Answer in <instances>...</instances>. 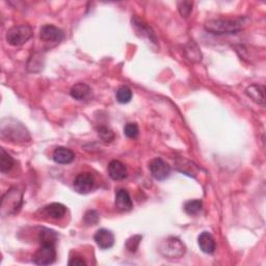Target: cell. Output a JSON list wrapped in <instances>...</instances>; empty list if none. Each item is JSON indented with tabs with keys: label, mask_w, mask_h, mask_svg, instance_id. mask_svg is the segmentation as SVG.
<instances>
[{
	"label": "cell",
	"mask_w": 266,
	"mask_h": 266,
	"mask_svg": "<svg viewBox=\"0 0 266 266\" xmlns=\"http://www.w3.org/2000/svg\"><path fill=\"white\" fill-rule=\"evenodd\" d=\"M249 20L246 17L211 19L205 23V29L214 35H233L247 26Z\"/></svg>",
	"instance_id": "1"
},
{
	"label": "cell",
	"mask_w": 266,
	"mask_h": 266,
	"mask_svg": "<svg viewBox=\"0 0 266 266\" xmlns=\"http://www.w3.org/2000/svg\"><path fill=\"white\" fill-rule=\"evenodd\" d=\"M2 138L13 143H25L30 141L29 133L23 124L14 119H6L2 123Z\"/></svg>",
	"instance_id": "2"
},
{
	"label": "cell",
	"mask_w": 266,
	"mask_h": 266,
	"mask_svg": "<svg viewBox=\"0 0 266 266\" xmlns=\"http://www.w3.org/2000/svg\"><path fill=\"white\" fill-rule=\"evenodd\" d=\"M23 203V194L18 188H11L3 196L2 200V214L12 215L19 212Z\"/></svg>",
	"instance_id": "3"
},
{
	"label": "cell",
	"mask_w": 266,
	"mask_h": 266,
	"mask_svg": "<svg viewBox=\"0 0 266 266\" xmlns=\"http://www.w3.org/2000/svg\"><path fill=\"white\" fill-rule=\"evenodd\" d=\"M33 35V31L31 26L27 24H20L15 25L10 28L7 32V42L14 47H19L27 43Z\"/></svg>",
	"instance_id": "4"
},
{
	"label": "cell",
	"mask_w": 266,
	"mask_h": 266,
	"mask_svg": "<svg viewBox=\"0 0 266 266\" xmlns=\"http://www.w3.org/2000/svg\"><path fill=\"white\" fill-rule=\"evenodd\" d=\"M160 254L169 259H179L184 256L186 247L177 237L166 238L159 246Z\"/></svg>",
	"instance_id": "5"
},
{
	"label": "cell",
	"mask_w": 266,
	"mask_h": 266,
	"mask_svg": "<svg viewBox=\"0 0 266 266\" xmlns=\"http://www.w3.org/2000/svg\"><path fill=\"white\" fill-rule=\"evenodd\" d=\"M40 247L37 249L32 257V262L37 265H50L53 264L56 259L55 243H40Z\"/></svg>",
	"instance_id": "6"
},
{
	"label": "cell",
	"mask_w": 266,
	"mask_h": 266,
	"mask_svg": "<svg viewBox=\"0 0 266 266\" xmlns=\"http://www.w3.org/2000/svg\"><path fill=\"white\" fill-rule=\"evenodd\" d=\"M73 186L76 192L80 194H87L91 192L95 187V177L93 174L85 172L76 176Z\"/></svg>",
	"instance_id": "7"
},
{
	"label": "cell",
	"mask_w": 266,
	"mask_h": 266,
	"mask_svg": "<svg viewBox=\"0 0 266 266\" xmlns=\"http://www.w3.org/2000/svg\"><path fill=\"white\" fill-rule=\"evenodd\" d=\"M149 171L154 179L163 181L169 178L171 174V166L161 158H154L149 163Z\"/></svg>",
	"instance_id": "8"
},
{
	"label": "cell",
	"mask_w": 266,
	"mask_h": 266,
	"mask_svg": "<svg viewBox=\"0 0 266 266\" xmlns=\"http://www.w3.org/2000/svg\"><path fill=\"white\" fill-rule=\"evenodd\" d=\"M64 37L63 31L51 24L44 25L40 30V38L45 43H51V44H58L62 41Z\"/></svg>",
	"instance_id": "9"
},
{
	"label": "cell",
	"mask_w": 266,
	"mask_h": 266,
	"mask_svg": "<svg viewBox=\"0 0 266 266\" xmlns=\"http://www.w3.org/2000/svg\"><path fill=\"white\" fill-rule=\"evenodd\" d=\"M94 239H95L97 245L102 249L110 248L114 244L113 233L107 229H99L95 233Z\"/></svg>",
	"instance_id": "10"
},
{
	"label": "cell",
	"mask_w": 266,
	"mask_h": 266,
	"mask_svg": "<svg viewBox=\"0 0 266 266\" xmlns=\"http://www.w3.org/2000/svg\"><path fill=\"white\" fill-rule=\"evenodd\" d=\"M132 27L136 29L138 35H141V37L147 38L148 40H150V42H153V43L157 42L155 33L153 32L151 27H150L148 24H146L143 20L138 18L137 16L132 18Z\"/></svg>",
	"instance_id": "11"
},
{
	"label": "cell",
	"mask_w": 266,
	"mask_h": 266,
	"mask_svg": "<svg viewBox=\"0 0 266 266\" xmlns=\"http://www.w3.org/2000/svg\"><path fill=\"white\" fill-rule=\"evenodd\" d=\"M114 205L116 209L122 212H127L132 209L133 207L132 200L126 189L116 190L115 197H114Z\"/></svg>",
	"instance_id": "12"
},
{
	"label": "cell",
	"mask_w": 266,
	"mask_h": 266,
	"mask_svg": "<svg viewBox=\"0 0 266 266\" xmlns=\"http://www.w3.org/2000/svg\"><path fill=\"white\" fill-rule=\"evenodd\" d=\"M107 172H108L109 177L115 181L124 180L125 178H127V175H128L125 164L119 160L110 161L108 164Z\"/></svg>",
	"instance_id": "13"
},
{
	"label": "cell",
	"mask_w": 266,
	"mask_h": 266,
	"mask_svg": "<svg viewBox=\"0 0 266 266\" xmlns=\"http://www.w3.org/2000/svg\"><path fill=\"white\" fill-rule=\"evenodd\" d=\"M197 243L201 251L205 254H213L215 252V240L209 232H202L197 237Z\"/></svg>",
	"instance_id": "14"
},
{
	"label": "cell",
	"mask_w": 266,
	"mask_h": 266,
	"mask_svg": "<svg viewBox=\"0 0 266 266\" xmlns=\"http://www.w3.org/2000/svg\"><path fill=\"white\" fill-rule=\"evenodd\" d=\"M52 158L58 164H69L74 161L75 154L69 148L58 147L54 150Z\"/></svg>",
	"instance_id": "15"
},
{
	"label": "cell",
	"mask_w": 266,
	"mask_h": 266,
	"mask_svg": "<svg viewBox=\"0 0 266 266\" xmlns=\"http://www.w3.org/2000/svg\"><path fill=\"white\" fill-rule=\"evenodd\" d=\"M43 212L48 218L52 220H61L65 215L66 208L60 203H52L44 207Z\"/></svg>",
	"instance_id": "16"
},
{
	"label": "cell",
	"mask_w": 266,
	"mask_h": 266,
	"mask_svg": "<svg viewBox=\"0 0 266 266\" xmlns=\"http://www.w3.org/2000/svg\"><path fill=\"white\" fill-rule=\"evenodd\" d=\"M265 89L263 86L260 85H252L246 88L245 94L251 98L253 101L259 105L264 106L265 103V95H264Z\"/></svg>",
	"instance_id": "17"
},
{
	"label": "cell",
	"mask_w": 266,
	"mask_h": 266,
	"mask_svg": "<svg viewBox=\"0 0 266 266\" xmlns=\"http://www.w3.org/2000/svg\"><path fill=\"white\" fill-rule=\"evenodd\" d=\"M91 92H92V90L87 85V83L78 82L72 87V89L70 91V95L75 100H78V101H83V100H87L90 97Z\"/></svg>",
	"instance_id": "18"
},
{
	"label": "cell",
	"mask_w": 266,
	"mask_h": 266,
	"mask_svg": "<svg viewBox=\"0 0 266 266\" xmlns=\"http://www.w3.org/2000/svg\"><path fill=\"white\" fill-rule=\"evenodd\" d=\"M15 164L14 158L6 152L5 149L0 150V171L2 173L10 172Z\"/></svg>",
	"instance_id": "19"
},
{
	"label": "cell",
	"mask_w": 266,
	"mask_h": 266,
	"mask_svg": "<svg viewBox=\"0 0 266 266\" xmlns=\"http://www.w3.org/2000/svg\"><path fill=\"white\" fill-rule=\"evenodd\" d=\"M39 240L40 243H56L57 241V233L51 229L42 228L39 233Z\"/></svg>",
	"instance_id": "20"
},
{
	"label": "cell",
	"mask_w": 266,
	"mask_h": 266,
	"mask_svg": "<svg viewBox=\"0 0 266 266\" xmlns=\"http://www.w3.org/2000/svg\"><path fill=\"white\" fill-rule=\"evenodd\" d=\"M115 98H116V101L121 104L129 103L132 99V91L129 87L122 86L118 90H116Z\"/></svg>",
	"instance_id": "21"
},
{
	"label": "cell",
	"mask_w": 266,
	"mask_h": 266,
	"mask_svg": "<svg viewBox=\"0 0 266 266\" xmlns=\"http://www.w3.org/2000/svg\"><path fill=\"white\" fill-rule=\"evenodd\" d=\"M203 208V202L201 200H190V201L186 202L184 205V211L190 215L194 216L202 211Z\"/></svg>",
	"instance_id": "22"
},
{
	"label": "cell",
	"mask_w": 266,
	"mask_h": 266,
	"mask_svg": "<svg viewBox=\"0 0 266 266\" xmlns=\"http://www.w3.org/2000/svg\"><path fill=\"white\" fill-rule=\"evenodd\" d=\"M98 131V136L99 138L101 139L102 141H104L105 143H111L114 140V133L111 129L105 127V126H101L97 129Z\"/></svg>",
	"instance_id": "23"
},
{
	"label": "cell",
	"mask_w": 266,
	"mask_h": 266,
	"mask_svg": "<svg viewBox=\"0 0 266 266\" xmlns=\"http://www.w3.org/2000/svg\"><path fill=\"white\" fill-rule=\"evenodd\" d=\"M140 129L137 123H127L124 127V135L129 139L138 138Z\"/></svg>",
	"instance_id": "24"
},
{
	"label": "cell",
	"mask_w": 266,
	"mask_h": 266,
	"mask_svg": "<svg viewBox=\"0 0 266 266\" xmlns=\"http://www.w3.org/2000/svg\"><path fill=\"white\" fill-rule=\"evenodd\" d=\"M142 238H143L142 235H135V236H131L129 239H127L126 247L128 251L131 253H136L142 241Z\"/></svg>",
	"instance_id": "25"
},
{
	"label": "cell",
	"mask_w": 266,
	"mask_h": 266,
	"mask_svg": "<svg viewBox=\"0 0 266 266\" xmlns=\"http://www.w3.org/2000/svg\"><path fill=\"white\" fill-rule=\"evenodd\" d=\"M192 2H179L178 3V10L182 17L188 18L191 11H192Z\"/></svg>",
	"instance_id": "26"
},
{
	"label": "cell",
	"mask_w": 266,
	"mask_h": 266,
	"mask_svg": "<svg viewBox=\"0 0 266 266\" xmlns=\"http://www.w3.org/2000/svg\"><path fill=\"white\" fill-rule=\"evenodd\" d=\"M85 222L88 225H95L99 222V214L95 210H89L85 215Z\"/></svg>",
	"instance_id": "27"
},
{
	"label": "cell",
	"mask_w": 266,
	"mask_h": 266,
	"mask_svg": "<svg viewBox=\"0 0 266 266\" xmlns=\"http://www.w3.org/2000/svg\"><path fill=\"white\" fill-rule=\"evenodd\" d=\"M69 265H75V266H82V265H87L86 260L83 259L81 256L79 255H75L74 257H72L69 261Z\"/></svg>",
	"instance_id": "28"
}]
</instances>
